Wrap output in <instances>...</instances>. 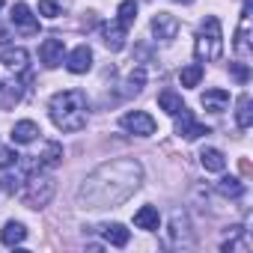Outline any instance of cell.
<instances>
[{
    "instance_id": "3957f363",
    "label": "cell",
    "mask_w": 253,
    "mask_h": 253,
    "mask_svg": "<svg viewBox=\"0 0 253 253\" xmlns=\"http://www.w3.org/2000/svg\"><path fill=\"white\" fill-rule=\"evenodd\" d=\"M194 54L200 63H214L223 57V27H220L217 15H209L200 24L197 39H194Z\"/></svg>"
},
{
    "instance_id": "9a60e30c",
    "label": "cell",
    "mask_w": 253,
    "mask_h": 253,
    "mask_svg": "<svg viewBox=\"0 0 253 253\" xmlns=\"http://www.w3.org/2000/svg\"><path fill=\"white\" fill-rule=\"evenodd\" d=\"M24 238H27V226L21 220H6V226L0 229V241H3L6 247H18Z\"/></svg>"
},
{
    "instance_id": "44dd1931",
    "label": "cell",
    "mask_w": 253,
    "mask_h": 253,
    "mask_svg": "<svg viewBox=\"0 0 253 253\" xmlns=\"http://www.w3.org/2000/svg\"><path fill=\"white\" fill-rule=\"evenodd\" d=\"M235 122H238V128H250L253 125V101L247 92L238 95V101H235Z\"/></svg>"
},
{
    "instance_id": "5b68a950",
    "label": "cell",
    "mask_w": 253,
    "mask_h": 253,
    "mask_svg": "<svg viewBox=\"0 0 253 253\" xmlns=\"http://www.w3.org/2000/svg\"><path fill=\"white\" fill-rule=\"evenodd\" d=\"M119 125H122L128 134H137V137H152L155 128H158L155 119H152L146 110H131V113H125V116L119 119Z\"/></svg>"
},
{
    "instance_id": "1f68e13d",
    "label": "cell",
    "mask_w": 253,
    "mask_h": 253,
    "mask_svg": "<svg viewBox=\"0 0 253 253\" xmlns=\"http://www.w3.org/2000/svg\"><path fill=\"white\" fill-rule=\"evenodd\" d=\"M176 3H194V0H176Z\"/></svg>"
},
{
    "instance_id": "8992f818",
    "label": "cell",
    "mask_w": 253,
    "mask_h": 253,
    "mask_svg": "<svg viewBox=\"0 0 253 253\" xmlns=\"http://www.w3.org/2000/svg\"><path fill=\"white\" fill-rule=\"evenodd\" d=\"M167 244H170V247H191V244H194L188 214L173 211V217H170V229H167Z\"/></svg>"
},
{
    "instance_id": "5bb4252c",
    "label": "cell",
    "mask_w": 253,
    "mask_h": 253,
    "mask_svg": "<svg viewBox=\"0 0 253 253\" xmlns=\"http://www.w3.org/2000/svg\"><path fill=\"white\" fill-rule=\"evenodd\" d=\"M158 223H161V214H158V209H155V206H140V209L134 211V226H137V229L155 232V229H158Z\"/></svg>"
},
{
    "instance_id": "f1b7e54d",
    "label": "cell",
    "mask_w": 253,
    "mask_h": 253,
    "mask_svg": "<svg viewBox=\"0 0 253 253\" xmlns=\"http://www.w3.org/2000/svg\"><path fill=\"white\" fill-rule=\"evenodd\" d=\"M229 72H232V78H235L238 84H247V78H250V72H247L244 60H238V63H229Z\"/></svg>"
},
{
    "instance_id": "7a4b0ae2",
    "label": "cell",
    "mask_w": 253,
    "mask_h": 253,
    "mask_svg": "<svg viewBox=\"0 0 253 253\" xmlns=\"http://www.w3.org/2000/svg\"><path fill=\"white\" fill-rule=\"evenodd\" d=\"M48 113L60 131H81L89 119V101L81 89H63L51 98Z\"/></svg>"
},
{
    "instance_id": "7402d4cb",
    "label": "cell",
    "mask_w": 253,
    "mask_h": 253,
    "mask_svg": "<svg viewBox=\"0 0 253 253\" xmlns=\"http://www.w3.org/2000/svg\"><path fill=\"white\" fill-rule=\"evenodd\" d=\"M247 12H250V6H244V15H241V24H238V33H235V54L241 57V60H250V42H247Z\"/></svg>"
},
{
    "instance_id": "6da1fadb",
    "label": "cell",
    "mask_w": 253,
    "mask_h": 253,
    "mask_svg": "<svg viewBox=\"0 0 253 253\" xmlns=\"http://www.w3.org/2000/svg\"><path fill=\"white\" fill-rule=\"evenodd\" d=\"M143 182V167L134 158H116V161H104L101 167H95L84 185H81V203L84 209L101 211V209H116L128 200Z\"/></svg>"
},
{
    "instance_id": "277c9868",
    "label": "cell",
    "mask_w": 253,
    "mask_h": 253,
    "mask_svg": "<svg viewBox=\"0 0 253 253\" xmlns=\"http://www.w3.org/2000/svg\"><path fill=\"white\" fill-rule=\"evenodd\" d=\"M54 191H57L54 176H48V173H36V176H30L27 185H24V191H21V203H24L27 209H45V206L54 200Z\"/></svg>"
},
{
    "instance_id": "30bf717a",
    "label": "cell",
    "mask_w": 253,
    "mask_h": 253,
    "mask_svg": "<svg viewBox=\"0 0 253 253\" xmlns=\"http://www.w3.org/2000/svg\"><path fill=\"white\" fill-rule=\"evenodd\" d=\"M152 33H155V39H161V42H173L176 33H179V18L170 15V12H158V15L152 18Z\"/></svg>"
},
{
    "instance_id": "ba28073f",
    "label": "cell",
    "mask_w": 253,
    "mask_h": 253,
    "mask_svg": "<svg viewBox=\"0 0 253 253\" xmlns=\"http://www.w3.org/2000/svg\"><path fill=\"white\" fill-rule=\"evenodd\" d=\"M12 24L15 30H21L24 36H36L39 33V18L33 15V9L27 3H15L12 6Z\"/></svg>"
},
{
    "instance_id": "4fadbf2b",
    "label": "cell",
    "mask_w": 253,
    "mask_h": 253,
    "mask_svg": "<svg viewBox=\"0 0 253 253\" xmlns=\"http://www.w3.org/2000/svg\"><path fill=\"white\" fill-rule=\"evenodd\" d=\"M27 60H30V54L24 48H6L0 54V63H3V69H9V72H27Z\"/></svg>"
},
{
    "instance_id": "9c48e42d",
    "label": "cell",
    "mask_w": 253,
    "mask_h": 253,
    "mask_svg": "<svg viewBox=\"0 0 253 253\" xmlns=\"http://www.w3.org/2000/svg\"><path fill=\"white\" fill-rule=\"evenodd\" d=\"M63 57H66V48H63V39H45L42 45H39V60H42V66L45 69H57V66H63Z\"/></svg>"
},
{
    "instance_id": "cb8c5ba5",
    "label": "cell",
    "mask_w": 253,
    "mask_h": 253,
    "mask_svg": "<svg viewBox=\"0 0 253 253\" xmlns=\"http://www.w3.org/2000/svg\"><path fill=\"white\" fill-rule=\"evenodd\" d=\"M60 158H63V146H60V143H48V149L39 155L36 167H39V170H45V167H57Z\"/></svg>"
},
{
    "instance_id": "ac0fdd59",
    "label": "cell",
    "mask_w": 253,
    "mask_h": 253,
    "mask_svg": "<svg viewBox=\"0 0 253 253\" xmlns=\"http://www.w3.org/2000/svg\"><path fill=\"white\" fill-rule=\"evenodd\" d=\"M200 164H203L209 173H223V170H226V158H223V152L214 149V146H206V149L200 152Z\"/></svg>"
},
{
    "instance_id": "d6a6232c",
    "label": "cell",
    "mask_w": 253,
    "mask_h": 253,
    "mask_svg": "<svg viewBox=\"0 0 253 253\" xmlns=\"http://www.w3.org/2000/svg\"><path fill=\"white\" fill-rule=\"evenodd\" d=\"M0 9H3V0H0Z\"/></svg>"
},
{
    "instance_id": "484cf974",
    "label": "cell",
    "mask_w": 253,
    "mask_h": 253,
    "mask_svg": "<svg viewBox=\"0 0 253 253\" xmlns=\"http://www.w3.org/2000/svg\"><path fill=\"white\" fill-rule=\"evenodd\" d=\"M217 191H220L223 197H232V200H238V197L244 194V185H241L238 179H232V176H226V179H220V185H217Z\"/></svg>"
},
{
    "instance_id": "7c38bea8",
    "label": "cell",
    "mask_w": 253,
    "mask_h": 253,
    "mask_svg": "<svg viewBox=\"0 0 253 253\" xmlns=\"http://www.w3.org/2000/svg\"><path fill=\"white\" fill-rule=\"evenodd\" d=\"M42 131H39V125L33 122V119H21V122H15V128H12V143H18V146H24V143H33L36 137H39Z\"/></svg>"
},
{
    "instance_id": "d4e9b609",
    "label": "cell",
    "mask_w": 253,
    "mask_h": 253,
    "mask_svg": "<svg viewBox=\"0 0 253 253\" xmlns=\"http://www.w3.org/2000/svg\"><path fill=\"white\" fill-rule=\"evenodd\" d=\"M179 81H182V86H197V84L203 81V66H200V63L185 66V69L179 72Z\"/></svg>"
},
{
    "instance_id": "52a82bcc",
    "label": "cell",
    "mask_w": 253,
    "mask_h": 253,
    "mask_svg": "<svg viewBox=\"0 0 253 253\" xmlns=\"http://www.w3.org/2000/svg\"><path fill=\"white\" fill-rule=\"evenodd\" d=\"M176 134H179V137H185V140H197V137L209 134V125L197 122V119H194V113H191L188 107H182V110L176 113Z\"/></svg>"
},
{
    "instance_id": "4dcf8cb0",
    "label": "cell",
    "mask_w": 253,
    "mask_h": 253,
    "mask_svg": "<svg viewBox=\"0 0 253 253\" xmlns=\"http://www.w3.org/2000/svg\"><path fill=\"white\" fill-rule=\"evenodd\" d=\"M0 188H3L6 194H15V191H18V182H15L12 176H3V179H0Z\"/></svg>"
},
{
    "instance_id": "603a6c76",
    "label": "cell",
    "mask_w": 253,
    "mask_h": 253,
    "mask_svg": "<svg viewBox=\"0 0 253 253\" xmlns=\"http://www.w3.org/2000/svg\"><path fill=\"white\" fill-rule=\"evenodd\" d=\"M134 18H137V0H122L119 9H116V21L128 30V27L134 24Z\"/></svg>"
},
{
    "instance_id": "ffe728a7",
    "label": "cell",
    "mask_w": 253,
    "mask_h": 253,
    "mask_svg": "<svg viewBox=\"0 0 253 253\" xmlns=\"http://www.w3.org/2000/svg\"><path fill=\"white\" fill-rule=\"evenodd\" d=\"M101 235H104V241L113 244V247H125V244H128V238H131V232L125 229L122 223H107V226H101Z\"/></svg>"
},
{
    "instance_id": "4316f807",
    "label": "cell",
    "mask_w": 253,
    "mask_h": 253,
    "mask_svg": "<svg viewBox=\"0 0 253 253\" xmlns=\"http://www.w3.org/2000/svg\"><path fill=\"white\" fill-rule=\"evenodd\" d=\"M143 84H146V66H137V69L131 72V78H128V89H125V92H128V95L134 92V95H137V92L143 89Z\"/></svg>"
},
{
    "instance_id": "e0dca14e",
    "label": "cell",
    "mask_w": 253,
    "mask_h": 253,
    "mask_svg": "<svg viewBox=\"0 0 253 253\" xmlns=\"http://www.w3.org/2000/svg\"><path fill=\"white\" fill-rule=\"evenodd\" d=\"M200 101H203L206 110H211V113H223V110L229 107V92H226V89H206Z\"/></svg>"
},
{
    "instance_id": "2e32d148",
    "label": "cell",
    "mask_w": 253,
    "mask_h": 253,
    "mask_svg": "<svg viewBox=\"0 0 253 253\" xmlns=\"http://www.w3.org/2000/svg\"><path fill=\"white\" fill-rule=\"evenodd\" d=\"M101 39H104V45L110 51H122V45H125V27L119 21H110V24L101 27Z\"/></svg>"
},
{
    "instance_id": "8fae6325",
    "label": "cell",
    "mask_w": 253,
    "mask_h": 253,
    "mask_svg": "<svg viewBox=\"0 0 253 253\" xmlns=\"http://www.w3.org/2000/svg\"><path fill=\"white\" fill-rule=\"evenodd\" d=\"M66 69H69L72 75L89 72V69H92V51H89V45H78V48L66 57Z\"/></svg>"
},
{
    "instance_id": "83f0119b",
    "label": "cell",
    "mask_w": 253,
    "mask_h": 253,
    "mask_svg": "<svg viewBox=\"0 0 253 253\" xmlns=\"http://www.w3.org/2000/svg\"><path fill=\"white\" fill-rule=\"evenodd\" d=\"M39 15L57 18V15H60V3H57V0H39Z\"/></svg>"
},
{
    "instance_id": "f546056e",
    "label": "cell",
    "mask_w": 253,
    "mask_h": 253,
    "mask_svg": "<svg viewBox=\"0 0 253 253\" xmlns=\"http://www.w3.org/2000/svg\"><path fill=\"white\" fill-rule=\"evenodd\" d=\"M12 164H18V155H15L12 149H0V170H3V167H12Z\"/></svg>"
},
{
    "instance_id": "d6986e66",
    "label": "cell",
    "mask_w": 253,
    "mask_h": 253,
    "mask_svg": "<svg viewBox=\"0 0 253 253\" xmlns=\"http://www.w3.org/2000/svg\"><path fill=\"white\" fill-rule=\"evenodd\" d=\"M158 107H161L167 116H176V113L185 107V101H182V95H179L176 89H161V92H158Z\"/></svg>"
}]
</instances>
